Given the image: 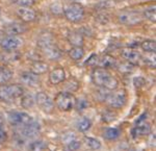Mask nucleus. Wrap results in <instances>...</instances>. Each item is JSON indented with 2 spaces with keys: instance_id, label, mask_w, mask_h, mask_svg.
Wrapping results in <instances>:
<instances>
[{
  "instance_id": "nucleus-1",
  "label": "nucleus",
  "mask_w": 156,
  "mask_h": 151,
  "mask_svg": "<svg viewBox=\"0 0 156 151\" xmlns=\"http://www.w3.org/2000/svg\"><path fill=\"white\" fill-rule=\"evenodd\" d=\"M92 81L97 87L107 91H115L119 87V80L112 74L107 69L96 68L92 72Z\"/></svg>"
},
{
  "instance_id": "nucleus-2",
  "label": "nucleus",
  "mask_w": 156,
  "mask_h": 151,
  "mask_svg": "<svg viewBox=\"0 0 156 151\" xmlns=\"http://www.w3.org/2000/svg\"><path fill=\"white\" fill-rule=\"evenodd\" d=\"M24 95V89L22 85L17 84L0 85V100L6 103H12L16 99Z\"/></svg>"
},
{
  "instance_id": "nucleus-3",
  "label": "nucleus",
  "mask_w": 156,
  "mask_h": 151,
  "mask_svg": "<svg viewBox=\"0 0 156 151\" xmlns=\"http://www.w3.org/2000/svg\"><path fill=\"white\" fill-rule=\"evenodd\" d=\"M54 105L62 112H70L74 109L76 98L72 93L69 92H59L54 98Z\"/></svg>"
},
{
  "instance_id": "nucleus-4",
  "label": "nucleus",
  "mask_w": 156,
  "mask_h": 151,
  "mask_svg": "<svg viewBox=\"0 0 156 151\" xmlns=\"http://www.w3.org/2000/svg\"><path fill=\"white\" fill-rule=\"evenodd\" d=\"M39 47L42 49L45 56L49 59H57L60 57V51L52 42V39L49 36L41 37L39 40Z\"/></svg>"
},
{
  "instance_id": "nucleus-5",
  "label": "nucleus",
  "mask_w": 156,
  "mask_h": 151,
  "mask_svg": "<svg viewBox=\"0 0 156 151\" xmlns=\"http://www.w3.org/2000/svg\"><path fill=\"white\" fill-rule=\"evenodd\" d=\"M64 15L68 21L72 23H78L80 22L84 17V7L78 2H73L70 3L64 9Z\"/></svg>"
},
{
  "instance_id": "nucleus-6",
  "label": "nucleus",
  "mask_w": 156,
  "mask_h": 151,
  "mask_svg": "<svg viewBox=\"0 0 156 151\" xmlns=\"http://www.w3.org/2000/svg\"><path fill=\"white\" fill-rule=\"evenodd\" d=\"M105 102L112 109L119 110L122 109L127 103V94L124 90H120L117 92H110L105 98Z\"/></svg>"
},
{
  "instance_id": "nucleus-7",
  "label": "nucleus",
  "mask_w": 156,
  "mask_h": 151,
  "mask_svg": "<svg viewBox=\"0 0 156 151\" xmlns=\"http://www.w3.org/2000/svg\"><path fill=\"white\" fill-rule=\"evenodd\" d=\"M118 19H119V21L122 24L131 26V25L140 23V22L143 21V19H144V16L136 11L127 9V11L121 12L119 14V16H118Z\"/></svg>"
},
{
  "instance_id": "nucleus-8",
  "label": "nucleus",
  "mask_w": 156,
  "mask_h": 151,
  "mask_svg": "<svg viewBox=\"0 0 156 151\" xmlns=\"http://www.w3.org/2000/svg\"><path fill=\"white\" fill-rule=\"evenodd\" d=\"M7 120L9 124L15 127H21L31 122L32 117L24 112H11L7 114Z\"/></svg>"
},
{
  "instance_id": "nucleus-9",
  "label": "nucleus",
  "mask_w": 156,
  "mask_h": 151,
  "mask_svg": "<svg viewBox=\"0 0 156 151\" xmlns=\"http://www.w3.org/2000/svg\"><path fill=\"white\" fill-rule=\"evenodd\" d=\"M19 128V133L23 139H34L41 132V124L34 120Z\"/></svg>"
},
{
  "instance_id": "nucleus-10",
  "label": "nucleus",
  "mask_w": 156,
  "mask_h": 151,
  "mask_svg": "<svg viewBox=\"0 0 156 151\" xmlns=\"http://www.w3.org/2000/svg\"><path fill=\"white\" fill-rule=\"evenodd\" d=\"M36 103L37 104V106L41 109L43 112L47 113V114H50L52 113V110L54 109V101L51 97L49 96L47 93L45 92H39L36 95Z\"/></svg>"
},
{
  "instance_id": "nucleus-11",
  "label": "nucleus",
  "mask_w": 156,
  "mask_h": 151,
  "mask_svg": "<svg viewBox=\"0 0 156 151\" xmlns=\"http://www.w3.org/2000/svg\"><path fill=\"white\" fill-rule=\"evenodd\" d=\"M24 44V41L22 38L19 36H6L0 42V46L3 50L6 51H12V50H17L18 48Z\"/></svg>"
},
{
  "instance_id": "nucleus-12",
  "label": "nucleus",
  "mask_w": 156,
  "mask_h": 151,
  "mask_svg": "<svg viewBox=\"0 0 156 151\" xmlns=\"http://www.w3.org/2000/svg\"><path fill=\"white\" fill-rule=\"evenodd\" d=\"M27 30L26 24L23 22H12L4 26L3 31L6 36H20Z\"/></svg>"
},
{
  "instance_id": "nucleus-13",
  "label": "nucleus",
  "mask_w": 156,
  "mask_h": 151,
  "mask_svg": "<svg viewBox=\"0 0 156 151\" xmlns=\"http://www.w3.org/2000/svg\"><path fill=\"white\" fill-rule=\"evenodd\" d=\"M121 55L127 63L131 65H137L142 60V55L140 52L132 48H124L121 50Z\"/></svg>"
},
{
  "instance_id": "nucleus-14",
  "label": "nucleus",
  "mask_w": 156,
  "mask_h": 151,
  "mask_svg": "<svg viewBox=\"0 0 156 151\" xmlns=\"http://www.w3.org/2000/svg\"><path fill=\"white\" fill-rule=\"evenodd\" d=\"M66 71L64 70V68H55L52 71H50L49 73V82L52 85H57L59 84H62V82L66 80Z\"/></svg>"
},
{
  "instance_id": "nucleus-15",
  "label": "nucleus",
  "mask_w": 156,
  "mask_h": 151,
  "mask_svg": "<svg viewBox=\"0 0 156 151\" xmlns=\"http://www.w3.org/2000/svg\"><path fill=\"white\" fill-rule=\"evenodd\" d=\"M17 15L22 22L25 23H29V22H34L37 18V13L31 7H23L20 6L17 11Z\"/></svg>"
},
{
  "instance_id": "nucleus-16",
  "label": "nucleus",
  "mask_w": 156,
  "mask_h": 151,
  "mask_svg": "<svg viewBox=\"0 0 156 151\" xmlns=\"http://www.w3.org/2000/svg\"><path fill=\"white\" fill-rule=\"evenodd\" d=\"M20 79H21V82L27 87L30 88H37V85L40 84V78L39 75L34 74L31 71L30 72H23L20 76Z\"/></svg>"
},
{
  "instance_id": "nucleus-17",
  "label": "nucleus",
  "mask_w": 156,
  "mask_h": 151,
  "mask_svg": "<svg viewBox=\"0 0 156 151\" xmlns=\"http://www.w3.org/2000/svg\"><path fill=\"white\" fill-rule=\"evenodd\" d=\"M151 132V126L149 123L147 122H138L136 126L132 129V135L134 138H140V137H146V135H150Z\"/></svg>"
},
{
  "instance_id": "nucleus-18",
  "label": "nucleus",
  "mask_w": 156,
  "mask_h": 151,
  "mask_svg": "<svg viewBox=\"0 0 156 151\" xmlns=\"http://www.w3.org/2000/svg\"><path fill=\"white\" fill-rule=\"evenodd\" d=\"M48 70H49L48 64L43 62V60H34L31 64V67H30V71L37 75L45 74L46 72H48Z\"/></svg>"
},
{
  "instance_id": "nucleus-19",
  "label": "nucleus",
  "mask_w": 156,
  "mask_h": 151,
  "mask_svg": "<svg viewBox=\"0 0 156 151\" xmlns=\"http://www.w3.org/2000/svg\"><path fill=\"white\" fill-rule=\"evenodd\" d=\"M101 68L104 69H108V68H114L117 65V59H115L112 55L109 54H104L101 57L98 59V64Z\"/></svg>"
},
{
  "instance_id": "nucleus-20",
  "label": "nucleus",
  "mask_w": 156,
  "mask_h": 151,
  "mask_svg": "<svg viewBox=\"0 0 156 151\" xmlns=\"http://www.w3.org/2000/svg\"><path fill=\"white\" fill-rule=\"evenodd\" d=\"M14 76V72L6 66L0 67V85L9 84Z\"/></svg>"
},
{
  "instance_id": "nucleus-21",
  "label": "nucleus",
  "mask_w": 156,
  "mask_h": 151,
  "mask_svg": "<svg viewBox=\"0 0 156 151\" xmlns=\"http://www.w3.org/2000/svg\"><path fill=\"white\" fill-rule=\"evenodd\" d=\"M68 41L72 46H79L82 47L83 46V36L81 34H79L78 31H70L68 34Z\"/></svg>"
},
{
  "instance_id": "nucleus-22",
  "label": "nucleus",
  "mask_w": 156,
  "mask_h": 151,
  "mask_svg": "<svg viewBox=\"0 0 156 151\" xmlns=\"http://www.w3.org/2000/svg\"><path fill=\"white\" fill-rule=\"evenodd\" d=\"M102 135L104 139H106L108 141H115L120 138L121 131H120V129H118V128H115V127H106L103 130Z\"/></svg>"
},
{
  "instance_id": "nucleus-23",
  "label": "nucleus",
  "mask_w": 156,
  "mask_h": 151,
  "mask_svg": "<svg viewBox=\"0 0 156 151\" xmlns=\"http://www.w3.org/2000/svg\"><path fill=\"white\" fill-rule=\"evenodd\" d=\"M68 54L71 57L73 60L75 62H78V60L82 59L84 56V49L82 47L79 46H73L71 49L68 51Z\"/></svg>"
},
{
  "instance_id": "nucleus-24",
  "label": "nucleus",
  "mask_w": 156,
  "mask_h": 151,
  "mask_svg": "<svg viewBox=\"0 0 156 151\" xmlns=\"http://www.w3.org/2000/svg\"><path fill=\"white\" fill-rule=\"evenodd\" d=\"M4 51L5 52H3V54L0 55V59H1L2 62L6 63V64H11V63H14L19 59V54L17 52H14L15 50H12V51L4 50Z\"/></svg>"
},
{
  "instance_id": "nucleus-25",
  "label": "nucleus",
  "mask_w": 156,
  "mask_h": 151,
  "mask_svg": "<svg viewBox=\"0 0 156 151\" xmlns=\"http://www.w3.org/2000/svg\"><path fill=\"white\" fill-rule=\"evenodd\" d=\"M76 127L80 132H85L92 127V121H90L89 118L83 117L77 121Z\"/></svg>"
},
{
  "instance_id": "nucleus-26",
  "label": "nucleus",
  "mask_w": 156,
  "mask_h": 151,
  "mask_svg": "<svg viewBox=\"0 0 156 151\" xmlns=\"http://www.w3.org/2000/svg\"><path fill=\"white\" fill-rule=\"evenodd\" d=\"M47 148V143L43 140H36L28 145L29 151H45Z\"/></svg>"
},
{
  "instance_id": "nucleus-27",
  "label": "nucleus",
  "mask_w": 156,
  "mask_h": 151,
  "mask_svg": "<svg viewBox=\"0 0 156 151\" xmlns=\"http://www.w3.org/2000/svg\"><path fill=\"white\" fill-rule=\"evenodd\" d=\"M84 143L90 149H92L94 151L99 150L100 148L102 147L101 142L98 139H95V138H92V137H84Z\"/></svg>"
},
{
  "instance_id": "nucleus-28",
  "label": "nucleus",
  "mask_w": 156,
  "mask_h": 151,
  "mask_svg": "<svg viewBox=\"0 0 156 151\" xmlns=\"http://www.w3.org/2000/svg\"><path fill=\"white\" fill-rule=\"evenodd\" d=\"M140 47L145 52L149 53H155L156 51V42L154 40H145L144 42L140 43Z\"/></svg>"
},
{
  "instance_id": "nucleus-29",
  "label": "nucleus",
  "mask_w": 156,
  "mask_h": 151,
  "mask_svg": "<svg viewBox=\"0 0 156 151\" xmlns=\"http://www.w3.org/2000/svg\"><path fill=\"white\" fill-rule=\"evenodd\" d=\"M78 88H79V82H78L75 78H70L66 82V84H65L66 92H69V93L75 92V91L78 90Z\"/></svg>"
},
{
  "instance_id": "nucleus-30",
  "label": "nucleus",
  "mask_w": 156,
  "mask_h": 151,
  "mask_svg": "<svg viewBox=\"0 0 156 151\" xmlns=\"http://www.w3.org/2000/svg\"><path fill=\"white\" fill-rule=\"evenodd\" d=\"M36 103V100L34 98L31 96V95H25V96H22V100H21V105L24 107V109H30Z\"/></svg>"
},
{
  "instance_id": "nucleus-31",
  "label": "nucleus",
  "mask_w": 156,
  "mask_h": 151,
  "mask_svg": "<svg viewBox=\"0 0 156 151\" xmlns=\"http://www.w3.org/2000/svg\"><path fill=\"white\" fill-rule=\"evenodd\" d=\"M76 139H77L76 133H74L73 131H66V132L62 133V137H60V140H62V142L64 143V145L69 144L70 142H72V141H74Z\"/></svg>"
},
{
  "instance_id": "nucleus-32",
  "label": "nucleus",
  "mask_w": 156,
  "mask_h": 151,
  "mask_svg": "<svg viewBox=\"0 0 156 151\" xmlns=\"http://www.w3.org/2000/svg\"><path fill=\"white\" fill-rule=\"evenodd\" d=\"M89 105H90V103L87 99H84V98H79V99H76V101H75L74 107H76V110L78 112H82V110H84L85 109H87Z\"/></svg>"
},
{
  "instance_id": "nucleus-33",
  "label": "nucleus",
  "mask_w": 156,
  "mask_h": 151,
  "mask_svg": "<svg viewBox=\"0 0 156 151\" xmlns=\"http://www.w3.org/2000/svg\"><path fill=\"white\" fill-rule=\"evenodd\" d=\"M144 18L148 19L149 21L153 22V23H155L156 22V12H155V6H151L150 9H146L144 12Z\"/></svg>"
},
{
  "instance_id": "nucleus-34",
  "label": "nucleus",
  "mask_w": 156,
  "mask_h": 151,
  "mask_svg": "<svg viewBox=\"0 0 156 151\" xmlns=\"http://www.w3.org/2000/svg\"><path fill=\"white\" fill-rule=\"evenodd\" d=\"M65 147H66L67 151H77L81 147V142L78 139H76V140L72 141V142H70L69 144L65 145Z\"/></svg>"
},
{
  "instance_id": "nucleus-35",
  "label": "nucleus",
  "mask_w": 156,
  "mask_h": 151,
  "mask_svg": "<svg viewBox=\"0 0 156 151\" xmlns=\"http://www.w3.org/2000/svg\"><path fill=\"white\" fill-rule=\"evenodd\" d=\"M115 118H117V115H115V113L112 112V110H105L102 114V121H104L106 123L112 122Z\"/></svg>"
},
{
  "instance_id": "nucleus-36",
  "label": "nucleus",
  "mask_w": 156,
  "mask_h": 151,
  "mask_svg": "<svg viewBox=\"0 0 156 151\" xmlns=\"http://www.w3.org/2000/svg\"><path fill=\"white\" fill-rule=\"evenodd\" d=\"M14 2L16 4H18L19 6L31 7L32 5H34V3H36V0H14Z\"/></svg>"
},
{
  "instance_id": "nucleus-37",
  "label": "nucleus",
  "mask_w": 156,
  "mask_h": 151,
  "mask_svg": "<svg viewBox=\"0 0 156 151\" xmlns=\"http://www.w3.org/2000/svg\"><path fill=\"white\" fill-rule=\"evenodd\" d=\"M98 59H99V56H98L97 54H95V53L90 54L89 59H87V62L84 63V65L85 66H92V67L96 66L98 64Z\"/></svg>"
},
{
  "instance_id": "nucleus-38",
  "label": "nucleus",
  "mask_w": 156,
  "mask_h": 151,
  "mask_svg": "<svg viewBox=\"0 0 156 151\" xmlns=\"http://www.w3.org/2000/svg\"><path fill=\"white\" fill-rule=\"evenodd\" d=\"M50 9H51V12H52V13H54V14H58V13L64 11L62 6L60 5L58 2H55V3L51 4V6H50Z\"/></svg>"
},
{
  "instance_id": "nucleus-39",
  "label": "nucleus",
  "mask_w": 156,
  "mask_h": 151,
  "mask_svg": "<svg viewBox=\"0 0 156 151\" xmlns=\"http://www.w3.org/2000/svg\"><path fill=\"white\" fill-rule=\"evenodd\" d=\"M7 140V133L5 130L3 129V127H0V145L4 144Z\"/></svg>"
},
{
  "instance_id": "nucleus-40",
  "label": "nucleus",
  "mask_w": 156,
  "mask_h": 151,
  "mask_svg": "<svg viewBox=\"0 0 156 151\" xmlns=\"http://www.w3.org/2000/svg\"><path fill=\"white\" fill-rule=\"evenodd\" d=\"M3 124H4V121H3V118L0 116V127H3Z\"/></svg>"
},
{
  "instance_id": "nucleus-41",
  "label": "nucleus",
  "mask_w": 156,
  "mask_h": 151,
  "mask_svg": "<svg viewBox=\"0 0 156 151\" xmlns=\"http://www.w3.org/2000/svg\"><path fill=\"white\" fill-rule=\"evenodd\" d=\"M130 151H143V150H140V149H132V150H130Z\"/></svg>"
},
{
  "instance_id": "nucleus-42",
  "label": "nucleus",
  "mask_w": 156,
  "mask_h": 151,
  "mask_svg": "<svg viewBox=\"0 0 156 151\" xmlns=\"http://www.w3.org/2000/svg\"><path fill=\"white\" fill-rule=\"evenodd\" d=\"M115 1H125V0H115Z\"/></svg>"
}]
</instances>
